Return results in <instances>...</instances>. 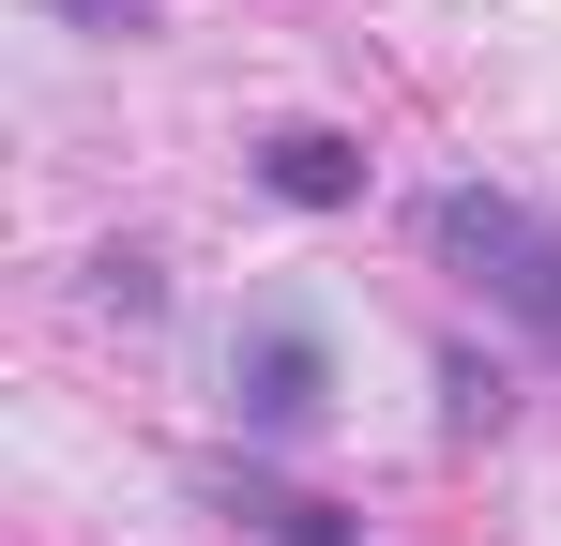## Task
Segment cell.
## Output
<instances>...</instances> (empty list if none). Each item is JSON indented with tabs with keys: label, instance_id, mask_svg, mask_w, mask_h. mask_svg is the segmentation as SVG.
<instances>
[{
	"label": "cell",
	"instance_id": "6da1fadb",
	"mask_svg": "<svg viewBox=\"0 0 561 546\" xmlns=\"http://www.w3.org/2000/svg\"><path fill=\"white\" fill-rule=\"evenodd\" d=\"M425 243L531 334V350H561V228L547 213H516V197H485V182H456V197H425Z\"/></svg>",
	"mask_w": 561,
	"mask_h": 546
},
{
	"label": "cell",
	"instance_id": "7a4b0ae2",
	"mask_svg": "<svg viewBox=\"0 0 561 546\" xmlns=\"http://www.w3.org/2000/svg\"><path fill=\"white\" fill-rule=\"evenodd\" d=\"M228 395H243V425H319V334L304 319H259L228 350Z\"/></svg>",
	"mask_w": 561,
	"mask_h": 546
},
{
	"label": "cell",
	"instance_id": "3957f363",
	"mask_svg": "<svg viewBox=\"0 0 561 546\" xmlns=\"http://www.w3.org/2000/svg\"><path fill=\"white\" fill-rule=\"evenodd\" d=\"M259 182H274L288 213H350V197H365V152L319 137V122H288V137H259Z\"/></svg>",
	"mask_w": 561,
	"mask_h": 546
},
{
	"label": "cell",
	"instance_id": "277c9868",
	"mask_svg": "<svg viewBox=\"0 0 561 546\" xmlns=\"http://www.w3.org/2000/svg\"><path fill=\"white\" fill-rule=\"evenodd\" d=\"M243 516H259L274 546H350V532H334V501H304V486H243Z\"/></svg>",
	"mask_w": 561,
	"mask_h": 546
},
{
	"label": "cell",
	"instance_id": "5b68a950",
	"mask_svg": "<svg viewBox=\"0 0 561 546\" xmlns=\"http://www.w3.org/2000/svg\"><path fill=\"white\" fill-rule=\"evenodd\" d=\"M46 15H77V31H137L152 0H46Z\"/></svg>",
	"mask_w": 561,
	"mask_h": 546
}]
</instances>
